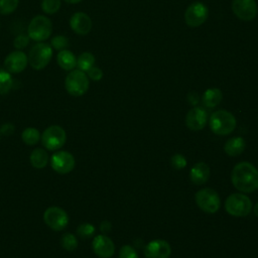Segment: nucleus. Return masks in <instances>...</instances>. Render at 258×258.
<instances>
[{
    "mask_svg": "<svg viewBox=\"0 0 258 258\" xmlns=\"http://www.w3.org/2000/svg\"><path fill=\"white\" fill-rule=\"evenodd\" d=\"M233 185L240 191L249 194L258 188V169L250 162L237 163L231 173Z\"/></svg>",
    "mask_w": 258,
    "mask_h": 258,
    "instance_id": "f257e3e1",
    "label": "nucleus"
},
{
    "mask_svg": "<svg viewBox=\"0 0 258 258\" xmlns=\"http://www.w3.org/2000/svg\"><path fill=\"white\" fill-rule=\"evenodd\" d=\"M210 128L217 135H229L236 128V118L235 116L226 111L218 110L215 111L210 117Z\"/></svg>",
    "mask_w": 258,
    "mask_h": 258,
    "instance_id": "f03ea898",
    "label": "nucleus"
},
{
    "mask_svg": "<svg viewBox=\"0 0 258 258\" xmlns=\"http://www.w3.org/2000/svg\"><path fill=\"white\" fill-rule=\"evenodd\" d=\"M252 202L244 194L235 192L225 201V209L228 214L234 217H246L252 211Z\"/></svg>",
    "mask_w": 258,
    "mask_h": 258,
    "instance_id": "7ed1b4c3",
    "label": "nucleus"
},
{
    "mask_svg": "<svg viewBox=\"0 0 258 258\" xmlns=\"http://www.w3.org/2000/svg\"><path fill=\"white\" fill-rule=\"evenodd\" d=\"M89 86V78L86 73L81 70L71 71L64 80V87L67 92L74 97H80L86 94Z\"/></svg>",
    "mask_w": 258,
    "mask_h": 258,
    "instance_id": "20e7f679",
    "label": "nucleus"
},
{
    "mask_svg": "<svg viewBox=\"0 0 258 258\" xmlns=\"http://www.w3.org/2000/svg\"><path fill=\"white\" fill-rule=\"evenodd\" d=\"M52 31V24L48 17L37 15L31 19L27 27V33L30 39L42 42L46 40Z\"/></svg>",
    "mask_w": 258,
    "mask_h": 258,
    "instance_id": "39448f33",
    "label": "nucleus"
},
{
    "mask_svg": "<svg viewBox=\"0 0 258 258\" xmlns=\"http://www.w3.org/2000/svg\"><path fill=\"white\" fill-rule=\"evenodd\" d=\"M40 140L45 149L55 151L64 145L67 141V133L62 127L51 125L42 132Z\"/></svg>",
    "mask_w": 258,
    "mask_h": 258,
    "instance_id": "423d86ee",
    "label": "nucleus"
},
{
    "mask_svg": "<svg viewBox=\"0 0 258 258\" xmlns=\"http://www.w3.org/2000/svg\"><path fill=\"white\" fill-rule=\"evenodd\" d=\"M27 57L29 64L34 70H42L52 57V48L45 42H38L31 47Z\"/></svg>",
    "mask_w": 258,
    "mask_h": 258,
    "instance_id": "0eeeda50",
    "label": "nucleus"
},
{
    "mask_svg": "<svg viewBox=\"0 0 258 258\" xmlns=\"http://www.w3.org/2000/svg\"><path fill=\"white\" fill-rule=\"evenodd\" d=\"M196 204L198 207L208 214H214L219 211L221 206V200L217 191L210 187L202 188L197 191L196 196Z\"/></svg>",
    "mask_w": 258,
    "mask_h": 258,
    "instance_id": "6e6552de",
    "label": "nucleus"
},
{
    "mask_svg": "<svg viewBox=\"0 0 258 258\" xmlns=\"http://www.w3.org/2000/svg\"><path fill=\"white\" fill-rule=\"evenodd\" d=\"M43 221L48 228L53 231H62L69 224L67 212L59 207H49L43 213Z\"/></svg>",
    "mask_w": 258,
    "mask_h": 258,
    "instance_id": "1a4fd4ad",
    "label": "nucleus"
},
{
    "mask_svg": "<svg viewBox=\"0 0 258 258\" xmlns=\"http://www.w3.org/2000/svg\"><path fill=\"white\" fill-rule=\"evenodd\" d=\"M49 163L55 172L59 174H67L75 168L76 160L71 152L56 150V152H54L49 158Z\"/></svg>",
    "mask_w": 258,
    "mask_h": 258,
    "instance_id": "9d476101",
    "label": "nucleus"
},
{
    "mask_svg": "<svg viewBox=\"0 0 258 258\" xmlns=\"http://www.w3.org/2000/svg\"><path fill=\"white\" fill-rule=\"evenodd\" d=\"M208 7L202 2L191 3L185 10L184 20L190 27H198L202 25L208 18Z\"/></svg>",
    "mask_w": 258,
    "mask_h": 258,
    "instance_id": "9b49d317",
    "label": "nucleus"
},
{
    "mask_svg": "<svg viewBox=\"0 0 258 258\" xmlns=\"http://www.w3.org/2000/svg\"><path fill=\"white\" fill-rule=\"evenodd\" d=\"M232 10L241 20L250 21L257 14V4L254 0H233Z\"/></svg>",
    "mask_w": 258,
    "mask_h": 258,
    "instance_id": "f8f14e48",
    "label": "nucleus"
},
{
    "mask_svg": "<svg viewBox=\"0 0 258 258\" xmlns=\"http://www.w3.org/2000/svg\"><path fill=\"white\" fill-rule=\"evenodd\" d=\"M28 63V57L22 50H14L10 52L5 60V70L12 74H19L26 68Z\"/></svg>",
    "mask_w": 258,
    "mask_h": 258,
    "instance_id": "ddd939ff",
    "label": "nucleus"
},
{
    "mask_svg": "<svg viewBox=\"0 0 258 258\" xmlns=\"http://www.w3.org/2000/svg\"><path fill=\"white\" fill-rule=\"evenodd\" d=\"M208 121V113L203 107H194L185 116L186 127L192 131L202 130Z\"/></svg>",
    "mask_w": 258,
    "mask_h": 258,
    "instance_id": "4468645a",
    "label": "nucleus"
},
{
    "mask_svg": "<svg viewBox=\"0 0 258 258\" xmlns=\"http://www.w3.org/2000/svg\"><path fill=\"white\" fill-rule=\"evenodd\" d=\"M92 248L94 253L100 258H110L115 253V245L106 235L96 236L93 239Z\"/></svg>",
    "mask_w": 258,
    "mask_h": 258,
    "instance_id": "2eb2a0df",
    "label": "nucleus"
},
{
    "mask_svg": "<svg viewBox=\"0 0 258 258\" xmlns=\"http://www.w3.org/2000/svg\"><path fill=\"white\" fill-rule=\"evenodd\" d=\"M144 254L146 258H168L171 254V247L165 240H153L145 246Z\"/></svg>",
    "mask_w": 258,
    "mask_h": 258,
    "instance_id": "dca6fc26",
    "label": "nucleus"
},
{
    "mask_svg": "<svg viewBox=\"0 0 258 258\" xmlns=\"http://www.w3.org/2000/svg\"><path fill=\"white\" fill-rule=\"evenodd\" d=\"M70 25L77 34L86 35L92 29V19L85 12H76L70 19Z\"/></svg>",
    "mask_w": 258,
    "mask_h": 258,
    "instance_id": "f3484780",
    "label": "nucleus"
},
{
    "mask_svg": "<svg viewBox=\"0 0 258 258\" xmlns=\"http://www.w3.org/2000/svg\"><path fill=\"white\" fill-rule=\"evenodd\" d=\"M190 180L198 185L204 184L208 181L210 177V167L205 162H198L196 163L189 172Z\"/></svg>",
    "mask_w": 258,
    "mask_h": 258,
    "instance_id": "a211bd4d",
    "label": "nucleus"
},
{
    "mask_svg": "<svg viewBox=\"0 0 258 258\" xmlns=\"http://www.w3.org/2000/svg\"><path fill=\"white\" fill-rule=\"evenodd\" d=\"M222 99H223L222 91L217 88H211L204 93L202 97V102H203V105L207 108H215L221 103Z\"/></svg>",
    "mask_w": 258,
    "mask_h": 258,
    "instance_id": "6ab92c4d",
    "label": "nucleus"
},
{
    "mask_svg": "<svg viewBox=\"0 0 258 258\" xmlns=\"http://www.w3.org/2000/svg\"><path fill=\"white\" fill-rule=\"evenodd\" d=\"M29 160L33 167L37 169H41V168H44L49 162V156L46 149L35 148L31 151Z\"/></svg>",
    "mask_w": 258,
    "mask_h": 258,
    "instance_id": "aec40b11",
    "label": "nucleus"
},
{
    "mask_svg": "<svg viewBox=\"0 0 258 258\" xmlns=\"http://www.w3.org/2000/svg\"><path fill=\"white\" fill-rule=\"evenodd\" d=\"M245 147H246V142L244 138L233 137L225 143L224 150L230 156H237V155H240L245 150Z\"/></svg>",
    "mask_w": 258,
    "mask_h": 258,
    "instance_id": "412c9836",
    "label": "nucleus"
},
{
    "mask_svg": "<svg viewBox=\"0 0 258 258\" xmlns=\"http://www.w3.org/2000/svg\"><path fill=\"white\" fill-rule=\"evenodd\" d=\"M56 59L58 66L64 71H73L77 67V58L75 54L69 49L60 50L57 53Z\"/></svg>",
    "mask_w": 258,
    "mask_h": 258,
    "instance_id": "4be33fe9",
    "label": "nucleus"
},
{
    "mask_svg": "<svg viewBox=\"0 0 258 258\" xmlns=\"http://www.w3.org/2000/svg\"><path fill=\"white\" fill-rule=\"evenodd\" d=\"M22 141L27 145H35L40 141V132L34 127H27L21 133Z\"/></svg>",
    "mask_w": 258,
    "mask_h": 258,
    "instance_id": "5701e85b",
    "label": "nucleus"
},
{
    "mask_svg": "<svg viewBox=\"0 0 258 258\" xmlns=\"http://www.w3.org/2000/svg\"><path fill=\"white\" fill-rule=\"evenodd\" d=\"M95 63V56L93 53L85 51L79 55L77 58V67L79 70L87 73L92 67H94Z\"/></svg>",
    "mask_w": 258,
    "mask_h": 258,
    "instance_id": "b1692460",
    "label": "nucleus"
},
{
    "mask_svg": "<svg viewBox=\"0 0 258 258\" xmlns=\"http://www.w3.org/2000/svg\"><path fill=\"white\" fill-rule=\"evenodd\" d=\"M13 87V79L10 73L0 69V95H6Z\"/></svg>",
    "mask_w": 258,
    "mask_h": 258,
    "instance_id": "393cba45",
    "label": "nucleus"
},
{
    "mask_svg": "<svg viewBox=\"0 0 258 258\" xmlns=\"http://www.w3.org/2000/svg\"><path fill=\"white\" fill-rule=\"evenodd\" d=\"M78 239L77 237L72 233H66L62 235L60 239V245L63 249L67 251H74L78 247Z\"/></svg>",
    "mask_w": 258,
    "mask_h": 258,
    "instance_id": "a878e982",
    "label": "nucleus"
},
{
    "mask_svg": "<svg viewBox=\"0 0 258 258\" xmlns=\"http://www.w3.org/2000/svg\"><path fill=\"white\" fill-rule=\"evenodd\" d=\"M95 227L90 223H83L78 226L77 234L82 239H89L94 236L95 234Z\"/></svg>",
    "mask_w": 258,
    "mask_h": 258,
    "instance_id": "bb28decb",
    "label": "nucleus"
},
{
    "mask_svg": "<svg viewBox=\"0 0 258 258\" xmlns=\"http://www.w3.org/2000/svg\"><path fill=\"white\" fill-rule=\"evenodd\" d=\"M61 6L60 0H42L41 8L43 12L46 14H54L56 13Z\"/></svg>",
    "mask_w": 258,
    "mask_h": 258,
    "instance_id": "cd10ccee",
    "label": "nucleus"
},
{
    "mask_svg": "<svg viewBox=\"0 0 258 258\" xmlns=\"http://www.w3.org/2000/svg\"><path fill=\"white\" fill-rule=\"evenodd\" d=\"M18 3L19 0H0V14L7 15L14 12Z\"/></svg>",
    "mask_w": 258,
    "mask_h": 258,
    "instance_id": "c85d7f7f",
    "label": "nucleus"
},
{
    "mask_svg": "<svg viewBox=\"0 0 258 258\" xmlns=\"http://www.w3.org/2000/svg\"><path fill=\"white\" fill-rule=\"evenodd\" d=\"M51 47L60 51L67 49L69 46V38L63 35H56L51 39Z\"/></svg>",
    "mask_w": 258,
    "mask_h": 258,
    "instance_id": "c756f323",
    "label": "nucleus"
},
{
    "mask_svg": "<svg viewBox=\"0 0 258 258\" xmlns=\"http://www.w3.org/2000/svg\"><path fill=\"white\" fill-rule=\"evenodd\" d=\"M119 258H138V254L131 245H124L119 251Z\"/></svg>",
    "mask_w": 258,
    "mask_h": 258,
    "instance_id": "7c9ffc66",
    "label": "nucleus"
},
{
    "mask_svg": "<svg viewBox=\"0 0 258 258\" xmlns=\"http://www.w3.org/2000/svg\"><path fill=\"white\" fill-rule=\"evenodd\" d=\"M170 163L175 169H182L186 166V159L182 154H174L170 158Z\"/></svg>",
    "mask_w": 258,
    "mask_h": 258,
    "instance_id": "2f4dec72",
    "label": "nucleus"
},
{
    "mask_svg": "<svg viewBox=\"0 0 258 258\" xmlns=\"http://www.w3.org/2000/svg\"><path fill=\"white\" fill-rule=\"evenodd\" d=\"M29 36L25 35V34H19L14 38L13 41V45L15 48H17L18 50L23 49L24 47H26L29 43Z\"/></svg>",
    "mask_w": 258,
    "mask_h": 258,
    "instance_id": "473e14b6",
    "label": "nucleus"
},
{
    "mask_svg": "<svg viewBox=\"0 0 258 258\" xmlns=\"http://www.w3.org/2000/svg\"><path fill=\"white\" fill-rule=\"evenodd\" d=\"M87 76L88 78H90L93 81H100L103 78V72L101 69L97 68V67H92L88 72H87Z\"/></svg>",
    "mask_w": 258,
    "mask_h": 258,
    "instance_id": "72a5a7b5",
    "label": "nucleus"
},
{
    "mask_svg": "<svg viewBox=\"0 0 258 258\" xmlns=\"http://www.w3.org/2000/svg\"><path fill=\"white\" fill-rule=\"evenodd\" d=\"M14 130H15V126L10 122H6L1 125L0 134L4 135V136H10L13 134Z\"/></svg>",
    "mask_w": 258,
    "mask_h": 258,
    "instance_id": "f704fd0d",
    "label": "nucleus"
},
{
    "mask_svg": "<svg viewBox=\"0 0 258 258\" xmlns=\"http://www.w3.org/2000/svg\"><path fill=\"white\" fill-rule=\"evenodd\" d=\"M111 229H112V224L109 221H103L100 224V230H101V232H103L105 234L110 232Z\"/></svg>",
    "mask_w": 258,
    "mask_h": 258,
    "instance_id": "c9c22d12",
    "label": "nucleus"
},
{
    "mask_svg": "<svg viewBox=\"0 0 258 258\" xmlns=\"http://www.w3.org/2000/svg\"><path fill=\"white\" fill-rule=\"evenodd\" d=\"M188 98V102L191 104V105H197L199 103V95L196 94L195 92H191L188 94L187 96Z\"/></svg>",
    "mask_w": 258,
    "mask_h": 258,
    "instance_id": "e433bc0d",
    "label": "nucleus"
},
{
    "mask_svg": "<svg viewBox=\"0 0 258 258\" xmlns=\"http://www.w3.org/2000/svg\"><path fill=\"white\" fill-rule=\"evenodd\" d=\"M64 1L67 3H70V4H77V3H80L83 0H64Z\"/></svg>",
    "mask_w": 258,
    "mask_h": 258,
    "instance_id": "4c0bfd02",
    "label": "nucleus"
},
{
    "mask_svg": "<svg viewBox=\"0 0 258 258\" xmlns=\"http://www.w3.org/2000/svg\"><path fill=\"white\" fill-rule=\"evenodd\" d=\"M254 214L256 217H258V203L254 206Z\"/></svg>",
    "mask_w": 258,
    "mask_h": 258,
    "instance_id": "58836bf2",
    "label": "nucleus"
},
{
    "mask_svg": "<svg viewBox=\"0 0 258 258\" xmlns=\"http://www.w3.org/2000/svg\"><path fill=\"white\" fill-rule=\"evenodd\" d=\"M0 137H1V134H0Z\"/></svg>",
    "mask_w": 258,
    "mask_h": 258,
    "instance_id": "ea45409f",
    "label": "nucleus"
}]
</instances>
